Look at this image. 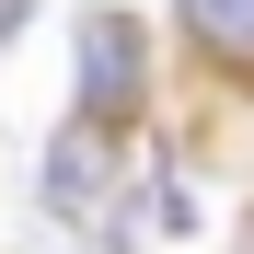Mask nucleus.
I'll list each match as a JSON object with an SVG mask.
<instances>
[{"label": "nucleus", "mask_w": 254, "mask_h": 254, "mask_svg": "<svg viewBox=\"0 0 254 254\" xmlns=\"http://www.w3.org/2000/svg\"><path fill=\"white\" fill-rule=\"evenodd\" d=\"M139 116H150V23L139 12H93V23H81V116L69 127L127 139Z\"/></svg>", "instance_id": "obj_1"}, {"label": "nucleus", "mask_w": 254, "mask_h": 254, "mask_svg": "<svg viewBox=\"0 0 254 254\" xmlns=\"http://www.w3.org/2000/svg\"><path fill=\"white\" fill-rule=\"evenodd\" d=\"M47 208H58V231H81V243L116 231V139H104V127H58V139H47Z\"/></svg>", "instance_id": "obj_2"}, {"label": "nucleus", "mask_w": 254, "mask_h": 254, "mask_svg": "<svg viewBox=\"0 0 254 254\" xmlns=\"http://www.w3.org/2000/svg\"><path fill=\"white\" fill-rule=\"evenodd\" d=\"M174 35L220 81H254V0H174Z\"/></svg>", "instance_id": "obj_3"}]
</instances>
